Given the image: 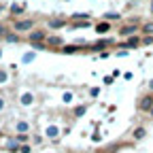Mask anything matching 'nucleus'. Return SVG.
Returning <instances> with one entry per match:
<instances>
[{
    "instance_id": "12",
    "label": "nucleus",
    "mask_w": 153,
    "mask_h": 153,
    "mask_svg": "<svg viewBox=\"0 0 153 153\" xmlns=\"http://www.w3.org/2000/svg\"><path fill=\"white\" fill-rule=\"evenodd\" d=\"M4 81H7V72L0 70V83H4Z\"/></svg>"
},
{
    "instance_id": "13",
    "label": "nucleus",
    "mask_w": 153,
    "mask_h": 153,
    "mask_svg": "<svg viewBox=\"0 0 153 153\" xmlns=\"http://www.w3.org/2000/svg\"><path fill=\"white\" fill-rule=\"evenodd\" d=\"M49 43H53V45H60L62 41H60V38H57V36H53V38H49Z\"/></svg>"
},
{
    "instance_id": "6",
    "label": "nucleus",
    "mask_w": 153,
    "mask_h": 153,
    "mask_svg": "<svg viewBox=\"0 0 153 153\" xmlns=\"http://www.w3.org/2000/svg\"><path fill=\"white\" fill-rule=\"evenodd\" d=\"M47 136H49V138H55V136H57V128H55V126L47 128Z\"/></svg>"
},
{
    "instance_id": "1",
    "label": "nucleus",
    "mask_w": 153,
    "mask_h": 153,
    "mask_svg": "<svg viewBox=\"0 0 153 153\" xmlns=\"http://www.w3.org/2000/svg\"><path fill=\"white\" fill-rule=\"evenodd\" d=\"M15 30L24 32V30H32V19H24V22H17L15 24Z\"/></svg>"
},
{
    "instance_id": "4",
    "label": "nucleus",
    "mask_w": 153,
    "mask_h": 153,
    "mask_svg": "<svg viewBox=\"0 0 153 153\" xmlns=\"http://www.w3.org/2000/svg\"><path fill=\"white\" fill-rule=\"evenodd\" d=\"M66 22H64V19H51V22H49V26L51 28H62Z\"/></svg>"
},
{
    "instance_id": "11",
    "label": "nucleus",
    "mask_w": 153,
    "mask_h": 153,
    "mask_svg": "<svg viewBox=\"0 0 153 153\" xmlns=\"http://www.w3.org/2000/svg\"><path fill=\"white\" fill-rule=\"evenodd\" d=\"M106 19H111V22H113V19H119V15H117V13H106Z\"/></svg>"
},
{
    "instance_id": "2",
    "label": "nucleus",
    "mask_w": 153,
    "mask_h": 153,
    "mask_svg": "<svg viewBox=\"0 0 153 153\" xmlns=\"http://www.w3.org/2000/svg\"><path fill=\"white\" fill-rule=\"evenodd\" d=\"M140 108L143 111H151L153 108V96H145V98L140 100Z\"/></svg>"
},
{
    "instance_id": "21",
    "label": "nucleus",
    "mask_w": 153,
    "mask_h": 153,
    "mask_svg": "<svg viewBox=\"0 0 153 153\" xmlns=\"http://www.w3.org/2000/svg\"><path fill=\"white\" fill-rule=\"evenodd\" d=\"M2 32H4V28H2V26H0V34H2Z\"/></svg>"
},
{
    "instance_id": "23",
    "label": "nucleus",
    "mask_w": 153,
    "mask_h": 153,
    "mask_svg": "<svg viewBox=\"0 0 153 153\" xmlns=\"http://www.w3.org/2000/svg\"><path fill=\"white\" fill-rule=\"evenodd\" d=\"M151 115H153V108H151Z\"/></svg>"
},
{
    "instance_id": "22",
    "label": "nucleus",
    "mask_w": 153,
    "mask_h": 153,
    "mask_svg": "<svg viewBox=\"0 0 153 153\" xmlns=\"http://www.w3.org/2000/svg\"><path fill=\"white\" fill-rule=\"evenodd\" d=\"M151 11H153V2H151Z\"/></svg>"
},
{
    "instance_id": "5",
    "label": "nucleus",
    "mask_w": 153,
    "mask_h": 153,
    "mask_svg": "<svg viewBox=\"0 0 153 153\" xmlns=\"http://www.w3.org/2000/svg\"><path fill=\"white\" fill-rule=\"evenodd\" d=\"M32 100H34L32 94H24V96H22V104H32Z\"/></svg>"
},
{
    "instance_id": "17",
    "label": "nucleus",
    "mask_w": 153,
    "mask_h": 153,
    "mask_svg": "<svg viewBox=\"0 0 153 153\" xmlns=\"http://www.w3.org/2000/svg\"><path fill=\"white\" fill-rule=\"evenodd\" d=\"M143 30H145V32H153V24H147Z\"/></svg>"
},
{
    "instance_id": "8",
    "label": "nucleus",
    "mask_w": 153,
    "mask_h": 153,
    "mask_svg": "<svg viewBox=\"0 0 153 153\" xmlns=\"http://www.w3.org/2000/svg\"><path fill=\"white\" fill-rule=\"evenodd\" d=\"M96 30H98V34H100V32H106V30H108V24H98V26H96Z\"/></svg>"
},
{
    "instance_id": "9",
    "label": "nucleus",
    "mask_w": 153,
    "mask_h": 153,
    "mask_svg": "<svg viewBox=\"0 0 153 153\" xmlns=\"http://www.w3.org/2000/svg\"><path fill=\"white\" fill-rule=\"evenodd\" d=\"M17 130H19V132H26V130H28V123H26V121H19V123H17Z\"/></svg>"
},
{
    "instance_id": "14",
    "label": "nucleus",
    "mask_w": 153,
    "mask_h": 153,
    "mask_svg": "<svg viewBox=\"0 0 153 153\" xmlns=\"http://www.w3.org/2000/svg\"><path fill=\"white\" fill-rule=\"evenodd\" d=\"M17 140H22V143H26V140H28V136H26V134L22 132V134H19V136H17Z\"/></svg>"
},
{
    "instance_id": "3",
    "label": "nucleus",
    "mask_w": 153,
    "mask_h": 153,
    "mask_svg": "<svg viewBox=\"0 0 153 153\" xmlns=\"http://www.w3.org/2000/svg\"><path fill=\"white\" fill-rule=\"evenodd\" d=\"M45 38V32H32L30 34V43H41Z\"/></svg>"
},
{
    "instance_id": "10",
    "label": "nucleus",
    "mask_w": 153,
    "mask_h": 153,
    "mask_svg": "<svg viewBox=\"0 0 153 153\" xmlns=\"http://www.w3.org/2000/svg\"><path fill=\"white\" fill-rule=\"evenodd\" d=\"M83 113H85V106H76V108H74V115H76V117L83 115Z\"/></svg>"
},
{
    "instance_id": "15",
    "label": "nucleus",
    "mask_w": 153,
    "mask_h": 153,
    "mask_svg": "<svg viewBox=\"0 0 153 153\" xmlns=\"http://www.w3.org/2000/svg\"><path fill=\"white\" fill-rule=\"evenodd\" d=\"M121 32H123V34H130V32H134V28H132V26H128V28H123Z\"/></svg>"
},
{
    "instance_id": "19",
    "label": "nucleus",
    "mask_w": 153,
    "mask_h": 153,
    "mask_svg": "<svg viewBox=\"0 0 153 153\" xmlns=\"http://www.w3.org/2000/svg\"><path fill=\"white\" fill-rule=\"evenodd\" d=\"M4 108V100H0V111H2Z\"/></svg>"
},
{
    "instance_id": "16",
    "label": "nucleus",
    "mask_w": 153,
    "mask_h": 153,
    "mask_svg": "<svg viewBox=\"0 0 153 153\" xmlns=\"http://www.w3.org/2000/svg\"><path fill=\"white\" fill-rule=\"evenodd\" d=\"M64 51H66V53H74V51H76V47H64Z\"/></svg>"
},
{
    "instance_id": "18",
    "label": "nucleus",
    "mask_w": 153,
    "mask_h": 153,
    "mask_svg": "<svg viewBox=\"0 0 153 153\" xmlns=\"http://www.w3.org/2000/svg\"><path fill=\"white\" fill-rule=\"evenodd\" d=\"M32 57H34L32 53H26V55H24V62H30V60H32Z\"/></svg>"
},
{
    "instance_id": "20",
    "label": "nucleus",
    "mask_w": 153,
    "mask_h": 153,
    "mask_svg": "<svg viewBox=\"0 0 153 153\" xmlns=\"http://www.w3.org/2000/svg\"><path fill=\"white\" fill-rule=\"evenodd\" d=\"M149 87H151V89H153V79H151V83H149Z\"/></svg>"
},
{
    "instance_id": "7",
    "label": "nucleus",
    "mask_w": 153,
    "mask_h": 153,
    "mask_svg": "<svg viewBox=\"0 0 153 153\" xmlns=\"http://www.w3.org/2000/svg\"><path fill=\"white\" fill-rule=\"evenodd\" d=\"M145 136V128H136L134 130V138H143Z\"/></svg>"
}]
</instances>
